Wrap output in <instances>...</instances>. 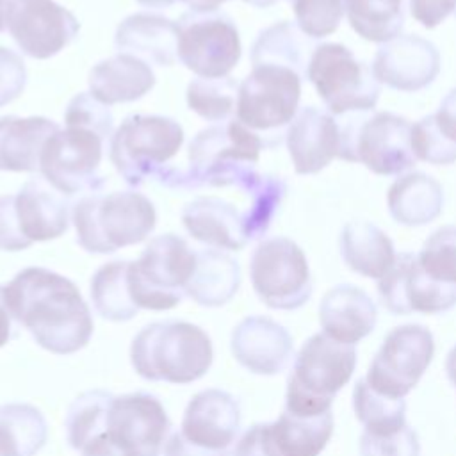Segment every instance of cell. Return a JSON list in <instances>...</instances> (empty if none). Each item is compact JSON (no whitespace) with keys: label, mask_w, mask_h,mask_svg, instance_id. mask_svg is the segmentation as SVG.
Masks as SVG:
<instances>
[{"label":"cell","mask_w":456,"mask_h":456,"mask_svg":"<svg viewBox=\"0 0 456 456\" xmlns=\"http://www.w3.org/2000/svg\"><path fill=\"white\" fill-rule=\"evenodd\" d=\"M27 86V68L21 55L0 46V107L16 100Z\"/></svg>","instance_id":"cell-45"},{"label":"cell","mask_w":456,"mask_h":456,"mask_svg":"<svg viewBox=\"0 0 456 456\" xmlns=\"http://www.w3.org/2000/svg\"><path fill=\"white\" fill-rule=\"evenodd\" d=\"M370 68L379 84L415 93L433 84L440 73V52L431 41L417 34H404L383 43Z\"/></svg>","instance_id":"cell-19"},{"label":"cell","mask_w":456,"mask_h":456,"mask_svg":"<svg viewBox=\"0 0 456 456\" xmlns=\"http://www.w3.org/2000/svg\"><path fill=\"white\" fill-rule=\"evenodd\" d=\"M353 410L363 424V431L372 435L395 433L406 426V403L403 397H388L376 392L365 378L353 388Z\"/></svg>","instance_id":"cell-37"},{"label":"cell","mask_w":456,"mask_h":456,"mask_svg":"<svg viewBox=\"0 0 456 456\" xmlns=\"http://www.w3.org/2000/svg\"><path fill=\"white\" fill-rule=\"evenodd\" d=\"M417 260L433 280L456 285V224L435 230L422 244Z\"/></svg>","instance_id":"cell-40"},{"label":"cell","mask_w":456,"mask_h":456,"mask_svg":"<svg viewBox=\"0 0 456 456\" xmlns=\"http://www.w3.org/2000/svg\"><path fill=\"white\" fill-rule=\"evenodd\" d=\"M182 125L160 114H130L114 130L109 142V159L130 187L155 180L169 187L178 167L169 160L183 144Z\"/></svg>","instance_id":"cell-4"},{"label":"cell","mask_w":456,"mask_h":456,"mask_svg":"<svg viewBox=\"0 0 456 456\" xmlns=\"http://www.w3.org/2000/svg\"><path fill=\"white\" fill-rule=\"evenodd\" d=\"M411 146L417 159L433 166L456 162V142L436 125L435 114H428L411 125Z\"/></svg>","instance_id":"cell-42"},{"label":"cell","mask_w":456,"mask_h":456,"mask_svg":"<svg viewBox=\"0 0 456 456\" xmlns=\"http://www.w3.org/2000/svg\"><path fill=\"white\" fill-rule=\"evenodd\" d=\"M5 28L21 53L43 61L64 50L78 36L80 23L55 0H12Z\"/></svg>","instance_id":"cell-17"},{"label":"cell","mask_w":456,"mask_h":456,"mask_svg":"<svg viewBox=\"0 0 456 456\" xmlns=\"http://www.w3.org/2000/svg\"><path fill=\"white\" fill-rule=\"evenodd\" d=\"M315 46L294 21H276L258 32L249 50L251 66L274 64L294 69L306 78V69Z\"/></svg>","instance_id":"cell-32"},{"label":"cell","mask_w":456,"mask_h":456,"mask_svg":"<svg viewBox=\"0 0 456 456\" xmlns=\"http://www.w3.org/2000/svg\"><path fill=\"white\" fill-rule=\"evenodd\" d=\"M64 125L45 142L39 173L68 198L100 192L107 183V178L100 173V164L109 141L87 126Z\"/></svg>","instance_id":"cell-11"},{"label":"cell","mask_w":456,"mask_h":456,"mask_svg":"<svg viewBox=\"0 0 456 456\" xmlns=\"http://www.w3.org/2000/svg\"><path fill=\"white\" fill-rule=\"evenodd\" d=\"M438 128L456 142V87L451 89L440 102L438 110L435 112Z\"/></svg>","instance_id":"cell-48"},{"label":"cell","mask_w":456,"mask_h":456,"mask_svg":"<svg viewBox=\"0 0 456 456\" xmlns=\"http://www.w3.org/2000/svg\"><path fill=\"white\" fill-rule=\"evenodd\" d=\"M454 9L456 0H410V12L424 28H435Z\"/></svg>","instance_id":"cell-47"},{"label":"cell","mask_w":456,"mask_h":456,"mask_svg":"<svg viewBox=\"0 0 456 456\" xmlns=\"http://www.w3.org/2000/svg\"><path fill=\"white\" fill-rule=\"evenodd\" d=\"M454 14H456V9H454Z\"/></svg>","instance_id":"cell-57"},{"label":"cell","mask_w":456,"mask_h":456,"mask_svg":"<svg viewBox=\"0 0 456 456\" xmlns=\"http://www.w3.org/2000/svg\"><path fill=\"white\" fill-rule=\"evenodd\" d=\"M433 354L435 340L426 326H395L372 358L365 381L383 395L404 397L415 388Z\"/></svg>","instance_id":"cell-14"},{"label":"cell","mask_w":456,"mask_h":456,"mask_svg":"<svg viewBox=\"0 0 456 456\" xmlns=\"http://www.w3.org/2000/svg\"><path fill=\"white\" fill-rule=\"evenodd\" d=\"M155 82L150 64L130 53H116L96 62L87 77L89 93L105 105L141 100Z\"/></svg>","instance_id":"cell-27"},{"label":"cell","mask_w":456,"mask_h":456,"mask_svg":"<svg viewBox=\"0 0 456 456\" xmlns=\"http://www.w3.org/2000/svg\"><path fill=\"white\" fill-rule=\"evenodd\" d=\"M176 27V57L198 77H228L239 64L240 36L228 14L189 11L180 16Z\"/></svg>","instance_id":"cell-13"},{"label":"cell","mask_w":456,"mask_h":456,"mask_svg":"<svg viewBox=\"0 0 456 456\" xmlns=\"http://www.w3.org/2000/svg\"><path fill=\"white\" fill-rule=\"evenodd\" d=\"M306 78L331 116L372 112L379 100V82L372 68L340 43L315 46Z\"/></svg>","instance_id":"cell-10"},{"label":"cell","mask_w":456,"mask_h":456,"mask_svg":"<svg viewBox=\"0 0 456 456\" xmlns=\"http://www.w3.org/2000/svg\"><path fill=\"white\" fill-rule=\"evenodd\" d=\"M230 347L233 358L249 372L274 376L289 365L294 342L290 333L265 315L244 317L232 331Z\"/></svg>","instance_id":"cell-21"},{"label":"cell","mask_w":456,"mask_h":456,"mask_svg":"<svg viewBox=\"0 0 456 456\" xmlns=\"http://www.w3.org/2000/svg\"><path fill=\"white\" fill-rule=\"evenodd\" d=\"M303 78L290 68L260 64L239 84L237 119L276 148L299 110Z\"/></svg>","instance_id":"cell-8"},{"label":"cell","mask_w":456,"mask_h":456,"mask_svg":"<svg viewBox=\"0 0 456 456\" xmlns=\"http://www.w3.org/2000/svg\"><path fill=\"white\" fill-rule=\"evenodd\" d=\"M59 130L53 119L43 116L0 118V171L36 173L45 142Z\"/></svg>","instance_id":"cell-28"},{"label":"cell","mask_w":456,"mask_h":456,"mask_svg":"<svg viewBox=\"0 0 456 456\" xmlns=\"http://www.w3.org/2000/svg\"><path fill=\"white\" fill-rule=\"evenodd\" d=\"M196 264V249L176 233L153 237L128 265V289L137 308L171 310L182 303Z\"/></svg>","instance_id":"cell-9"},{"label":"cell","mask_w":456,"mask_h":456,"mask_svg":"<svg viewBox=\"0 0 456 456\" xmlns=\"http://www.w3.org/2000/svg\"><path fill=\"white\" fill-rule=\"evenodd\" d=\"M192 12H216L228 0H180Z\"/></svg>","instance_id":"cell-52"},{"label":"cell","mask_w":456,"mask_h":456,"mask_svg":"<svg viewBox=\"0 0 456 456\" xmlns=\"http://www.w3.org/2000/svg\"><path fill=\"white\" fill-rule=\"evenodd\" d=\"M240 428L239 401L221 388H207L189 401L180 435L192 445L223 452L237 442Z\"/></svg>","instance_id":"cell-20"},{"label":"cell","mask_w":456,"mask_h":456,"mask_svg":"<svg viewBox=\"0 0 456 456\" xmlns=\"http://www.w3.org/2000/svg\"><path fill=\"white\" fill-rule=\"evenodd\" d=\"M356 367V349L328 337L312 335L297 351L287 378L285 410L299 417H317L331 411L337 392L351 379Z\"/></svg>","instance_id":"cell-6"},{"label":"cell","mask_w":456,"mask_h":456,"mask_svg":"<svg viewBox=\"0 0 456 456\" xmlns=\"http://www.w3.org/2000/svg\"><path fill=\"white\" fill-rule=\"evenodd\" d=\"M240 287L237 258L217 249H196V264L185 287V296L201 306L226 305Z\"/></svg>","instance_id":"cell-31"},{"label":"cell","mask_w":456,"mask_h":456,"mask_svg":"<svg viewBox=\"0 0 456 456\" xmlns=\"http://www.w3.org/2000/svg\"><path fill=\"white\" fill-rule=\"evenodd\" d=\"M32 246L18 226L14 210V194L0 196V249L2 251H21Z\"/></svg>","instance_id":"cell-46"},{"label":"cell","mask_w":456,"mask_h":456,"mask_svg":"<svg viewBox=\"0 0 456 456\" xmlns=\"http://www.w3.org/2000/svg\"><path fill=\"white\" fill-rule=\"evenodd\" d=\"M285 144L297 175H314L338 157V121L328 110L306 105L287 128Z\"/></svg>","instance_id":"cell-22"},{"label":"cell","mask_w":456,"mask_h":456,"mask_svg":"<svg viewBox=\"0 0 456 456\" xmlns=\"http://www.w3.org/2000/svg\"><path fill=\"white\" fill-rule=\"evenodd\" d=\"M130 260H112L96 269L91 278L89 294L96 314L112 322H125L137 315L128 289Z\"/></svg>","instance_id":"cell-35"},{"label":"cell","mask_w":456,"mask_h":456,"mask_svg":"<svg viewBox=\"0 0 456 456\" xmlns=\"http://www.w3.org/2000/svg\"><path fill=\"white\" fill-rule=\"evenodd\" d=\"M12 315L4 299V285H0V347L5 346L12 337Z\"/></svg>","instance_id":"cell-51"},{"label":"cell","mask_w":456,"mask_h":456,"mask_svg":"<svg viewBox=\"0 0 456 456\" xmlns=\"http://www.w3.org/2000/svg\"><path fill=\"white\" fill-rule=\"evenodd\" d=\"M296 25L310 39H322L333 34L344 14L342 0H289Z\"/></svg>","instance_id":"cell-41"},{"label":"cell","mask_w":456,"mask_h":456,"mask_svg":"<svg viewBox=\"0 0 456 456\" xmlns=\"http://www.w3.org/2000/svg\"><path fill=\"white\" fill-rule=\"evenodd\" d=\"M4 299L12 319L53 354H73L93 335V315L78 287L55 271L21 269L4 285Z\"/></svg>","instance_id":"cell-1"},{"label":"cell","mask_w":456,"mask_h":456,"mask_svg":"<svg viewBox=\"0 0 456 456\" xmlns=\"http://www.w3.org/2000/svg\"><path fill=\"white\" fill-rule=\"evenodd\" d=\"M69 198L53 189L43 176L27 180L14 194L16 221L28 242H45L64 235L71 221Z\"/></svg>","instance_id":"cell-23"},{"label":"cell","mask_w":456,"mask_h":456,"mask_svg":"<svg viewBox=\"0 0 456 456\" xmlns=\"http://www.w3.org/2000/svg\"><path fill=\"white\" fill-rule=\"evenodd\" d=\"M48 438V424L28 403L0 406V456H36Z\"/></svg>","instance_id":"cell-33"},{"label":"cell","mask_w":456,"mask_h":456,"mask_svg":"<svg viewBox=\"0 0 456 456\" xmlns=\"http://www.w3.org/2000/svg\"><path fill=\"white\" fill-rule=\"evenodd\" d=\"M237 189L249 198L246 210H242L246 239L248 242L262 239L273 224L287 194V182L281 176L264 175L255 169L237 185Z\"/></svg>","instance_id":"cell-34"},{"label":"cell","mask_w":456,"mask_h":456,"mask_svg":"<svg viewBox=\"0 0 456 456\" xmlns=\"http://www.w3.org/2000/svg\"><path fill=\"white\" fill-rule=\"evenodd\" d=\"M381 305L394 315L444 314L456 306V285L436 281L419 265L417 255L399 253L383 278L378 280Z\"/></svg>","instance_id":"cell-18"},{"label":"cell","mask_w":456,"mask_h":456,"mask_svg":"<svg viewBox=\"0 0 456 456\" xmlns=\"http://www.w3.org/2000/svg\"><path fill=\"white\" fill-rule=\"evenodd\" d=\"M445 370H447V378L451 379V383L456 388V346L449 351L447 354V362H445Z\"/></svg>","instance_id":"cell-53"},{"label":"cell","mask_w":456,"mask_h":456,"mask_svg":"<svg viewBox=\"0 0 456 456\" xmlns=\"http://www.w3.org/2000/svg\"><path fill=\"white\" fill-rule=\"evenodd\" d=\"M420 442L408 424L395 433L372 435L363 431L360 436V456H419Z\"/></svg>","instance_id":"cell-44"},{"label":"cell","mask_w":456,"mask_h":456,"mask_svg":"<svg viewBox=\"0 0 456 456\" xmlns=\"http://www.w3.org/2000/svg\"><path fill=\"white\" fill-rule=\"evenodd\" d=\"M137 4L144 5V7H155V9H160V7H169L173 5L176 0H135Z\"/></svg>","instance_id":"cell-54"},{"label":"cell","mask_w":456,"mask_h":456,"mask_svg":"<svg viewBox=\"0 0 456 456\" xmlns=\"http://www.w3.org/2000/svg\"><path fill=\"white\" fill-rule=\"evenodd\" d=\"M232 451V449H230ZM230 451H223V452H212L201 447H196L192 444H189L180 431H175L164 447V456H230Z\"/></svg>","instance_id":"cell-49"},{"label":"cell","mask_w":456,"mask_h":456,"mask_svg":"<svg viewBox=\"0 0 456 456\" xmlns=\"http://www.w3.org/2000/svg\"><path fill=\"white\" fill-rule=\"evenodd\" d=\"M182 223L194 240L217 249L239 251L248 244L242 212L217 196H198L185 203Z\"/></svg>","instance_id":"cell-26"},{"label":"cell","mask_w":456,"mask_h":456,"mask_svg":"<svg viewBox=\"0 0 456 456\" xmlns=\"http://www.w3.org/2000/svg\"><path fill=\"white\" fill-rule=\"evenodd\" d=\"M319 321L328 337L354 346L372 333L378 321V308L363 289L340 283L330 289L321 299Z\"/></svg>","instance_id":"cell-25"},{"label":"cell","mask_w":456,"mask_h":456,"mask_svg":"<svg viewBox=\"0 0 456 456\" xmlns=\"http://www.w3.org/2000/svg\"><path fill=\"white\" fill-rule=\"evenodd\" d=\"M331 433V411L299 417L285 410L274 422L248 428L233 444L230 456H319Z\"/></svg>","instance_id":"cell-15"},{"label":"cell","mask_w":456,"mask_h":456,"mask_svg":"<svg viewBox=\"0 0 456 456\" xmlns=\"http://www.w3.org/2000/svg\"><path fill=\"white\" fill-rule=\"evenodd\" d=\"M64 123L82 125L98 132L110 142L114 134V116L109 105L98 102L89 91L75 94L64 110Z\"/></svg>","instance_id":"cell-43"},{"label":"cell","mask_w":456,"mask_h":456,"mask_svg":"<svg viewBox=\"0 0 456 456\" xmlns=\"http://www.w3.org/2000/svg\"><path fill=\"white\" fill-rule=\"evenodd\" d=\"M12 0H0V32L5 30V20H7V11Z\"/></svg>","instance_id":"cell-55"},{"label":"cell","mask_w":456,"mask_h":456,"mask_svg":"<svg viewBox=\"0 0 456 456\" xmlns=\"http://www.w3.org/2000/svg\"><path fill=\"white\" fill-rule=\"evenodd\" d=\"M249 280L258 299L274 310H297L314 283L303 249L287 237L262 239L249 258Z\"/></svg>","instance_id":"cell-12"},{"label":"cell","mask_w":456,"mask_h":456,"mask_svg":"<svg viewBox=\"0 0 456 456\" xmlns=\"http://www.w3.org/2000/svg\"><path fill=\"white\" fill-rule=\"evenodd\" d=\"M338 132V159L362 162L374 175H401L417 162L411 146V123L394 112L344 114Z\"/></svg>","instance_id":"cell-7"},{"label":"cell","mask_w":456,"mask_h":456,"mask_svg":"<svg viewBox=\"0 0 456 456\" xmlns=\"http://www.w3.org/2000/svg\"><path fill=\"white\" fill-rule=\"evenodd\" d=\"M237 94L239 84L230 75L217 78L198 77L185 89L187 107L200 118L214 123L230 119L237 109Z\"/></svg>","instance_id":"cell-39"},{"label":"cell","mask_w":456,"mask_h":456,"mask_svg":"<svg viewBox=\"0 0 456 456\" xmlns=\"http://www.w3.org/2000/svg\"><path fill=\"white\" fill-rule=\"evenodd\" d=\"M338 246L346 265L372 280L383 278L397 256L392 239L369 221H349L340 232Z\"/></svg>","instance_id":"cell-30"},{"label":"cell","mask_w":456,"mask_h":456,"mask_svg":"<svg viewBox=\"0 0 456 456\" xmlns=\"http://www.w3.org/2000/svg\"><path fill=\"white\" fill-rule=\"evenodd\" d=\"M82 456H125L107 436V433L96 436L94 440H91L84 449H82Z\"/></svg>","instance_id":"cell-50"},{"label":"cell","mask_w":456,"mask_h":456,"mask_svg":"<svg viewBox=\"0 0 456 456\" xmlns=\"http://www.w3.org/2000/svg\"><path fill=\"white\" fill-rule=\"evenodd\" d=\"M265 144L239 119H226L200 130L189 142V167L180 171L175 189L235 187L255 171Z\"/></svg>","instance_id":"cell-5"},{"label":"cell","mask_w":456,"mask_h":456,"mask_svg":"<svg viewBox=\"0 0 456 456\" xmlns=\"http://www.w3.org/2000/svg\"><path fill=\"white\" fill-rule=\"evenodd\" d=\"M178 45V27L171 18L139 11L121 20L114 32L118 53H130L155 66H173Z\"/></svg>","instance_id":"cell-24"},{"label":"cell","mask_w":456,"mask_h":456,"mask_svg":"<svg viewBox=\"0 0 456 456\" xmlns=\"http://www.w3.org/2000/svg\"><path fill=\"white\" fill-rule=\"evenodd\" d=\"M214 360L210 337L187 321L146 324L132 340L130 362L148 381L187 385L203 378Z\"/></svg>","instance_id":"cell-2"},{"label":"cell","mask_w":456,"mask_h":456,"mask_svg":"<svg viewBox=\"0 0 456 456\" xmlns=\"http://www.w3.org/2000/svg\"><path fill=\"white\" fill-rule=\"evenodd\" d=\"M78 246L93 255H109L142 242L155 230L157 212L135 189L84 194L71 207Z\"/></svg>","instance_id":"cell-3"},{"label":"cell","mask_w":456,"mask_h":456,"mask_svg":"<svg viewBox=\"0 0 456 456\" xmlns=\"http://www.w3.org/2000/svg\"><path fill=\"white\" fill-rule=\"evenodd\" d=\"M387 205L399 224L424 226L442 214L444 189L436 178L422 171H411L392 182Z\"/></svg>","instance_id":"cell-29"},{"label":"cell","mask_w":456,"mask_h":456,"mask_svg":"<svg viewBox=\"0 0 456 456\" xmlns=\"http://www.w3.org/2000/svg\"><path fill=\"white\" fill-rule=\"evenodd\" d=\"M171 420L157 395H114L107 411V436L125 456H160Z\"/></svg>","instance_id":"cell-16"},{"label":"cell","mask_w":456,"mask_h":456,"mask_svg":"<svg viewBox=\"0 0 456 456\" xmlns=\"http://www.w3.org/2000/svg\"><path fill=\"white\" fill-rule=\"evenodd\" d=\"M244 4H249V5H253V7H271V5H274V4H278L280 0H242Z\"/></svg>","instance_id":"cell-56"},{"label":"cell","mask_w":456,"mask_h":456,"mask_svg":"<svg viewBox=\"0 0 456 456\" xmlns=\"http://www.w3.org/2000/svg\"><path fill=\"white\" fill-rule=\"evenodd\" d=\"M351 28L370 43H387L404 25L403 0H342Z\"/></svg>","instance_id":"cell-36"},{"label":"cell","mask_w":456,"mask_h":456,"mask_svg":"<svg viewBox=\"0 0 456 456\" xmlns=\"http://www.w3.org/2000/svg\"><path fill=\"white\" fill-rule=\"evenodd\" d=\"M114 395L107 390L82 392L68 408L64 417L68 444L82 451L91 440L103 435L107 429V411Z\"/></svg>","instance_id":"cell-38"}]
</instances>
